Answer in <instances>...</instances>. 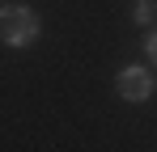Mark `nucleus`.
Returning a JSON list of instances; mask_svg holds the SVG:
<instances>
[{"instance_id": "1", "label": "nucleus", "mask_w": 157, "mask_h": 152, "mask_svg": "<svg viewBox=\"0 0 157 152\" xmlns=\"http://www.w3.org/2000/svg\"><path fill=\"white\" fill-rule=\"evenodd\" d=\"M38 38V17H34V9L26 4H9V9H0V42H9V47H26Z\"/></svg>"}, {"instance_id": "4", "label": "nucleus", "mask_w": 157, "mask_h": 152, "mask_svg": "<svg viewBox=\"0 0 157 152\" xmlns=\"http://www.w3.org/2000/svg\"><path fill=\"white\" fill-rule=\"evenodd\" d=\"M149 59H157V30L149 34Z\"/></svg>"}, {"instance_id": "2", "label": "nucleus", "mask_w": 157, "mask_h": 152, "mask_svg": "<svg viewBox=\"0 0 157 152\" xmlns=\"http://www.w3.org/2000/svg\"><path fill=\"white\" fill-rule=\"evenodd\" d=\"M115 85H119V97L123 101H144L149 93H153V80H149L144 68H123Z\"/></svg>"}, {"instance_id": "3", "label": "nucleus", "mask_w": 157, "mask_h": 152, "mask_svg": "<svg viewBox=\"0 0 157 152\" xmlns=\"http://www.w3.org/2000/svg\"><path fill=\"white\" fill-rule=\"evenodd\" d=\"M153 13H157V4H153V0H140V4L132 9V17H136V21H153Z\"/></svg>"}]
</instances>
